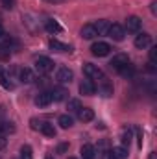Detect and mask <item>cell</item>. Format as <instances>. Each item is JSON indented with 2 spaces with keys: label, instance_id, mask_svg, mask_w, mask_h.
Here are the masks:
<instances>
[{
  "label": "cell",
  "instance_id": "6da1fadb",
  "mask_svg": "<svg viewBox=\"0 0 157 159\" xmlns=\"http://www.w3.org/2000/svg\"><path fill=\"white\" fill-rule=\"evenodd\" d=\"M35 70H37L39 74H48V72H52V70H54V61H52L50 57H46V56H39V57L35 59Z\"/></svg>",
  "mask_w": 157,
  "mask_h": 159
},
{
  "label": "cell",
  "instance_id": "7a4b0ae2",
  "mask_svg": "<svg viewBox=\"0 0 157 159\" xmlns=\"http://www.w3.org/2000/svg\"><path fill=\"white\" fill-rule=\"evenodd\" d=\"M83 74L87 76V80H102L105 74L102 72V69L98 67V65H92V63H85L83 65Z\"/></svg>",
  "mask_w": 157,
  "mask_h": 159
},
{
  "label": "cell",
  "instance_id": "3957f363",
  "mask_svg": "<svg viewBox=\"0 0 157 159\" xmlns=\"http://www.w3.org/2000/svg\"><path fill=\"white\" fill-rule=\"evenodd\" d=\"M91 52H92V56H96V57H105V56H109V52H111V46H109V43L98 41V43H92V46H91Z\"/></svg>",
  "mask_w": 157,
  "mask_h": 159
},
{
  "label": "cell",
  "instance_id": "277c9868",
  "mask_svg": "<svg viewBox=\"0 0 157 159\" xmlns=\"http://www.w3.org/2000/svg\"><path fill=\"white\" fill-rule=\"evenodd\" d=\"M141 26H142V20H141L137 15H129V17L126 19L124 30H126V32H129V34H139Z\"/></svg>",
  "mask_w": 157,
  "mask_h": 159
},
{
  "label": "cell",
  "instance_id": "5b68a950",
  "mask_svg": "<svg viewBox=\"0 0 157 159\" xmlns=\"http://www.w3.org/2000/svg\"><path fill=\"white\" fill-rule=\"evenodd\" d=\"M107 35L113 41H122L124 35H126V30H124V26H120V24H111L109 30H107Z\"/></svg>",
  "mask_w": 157,
  "mask_h": 159
},
{
  "label": "cell",
  "instance_id": "8992f818",
  "mask_svg": "<svg viewBox=\"0 0 157 159\" xmlns=\"http://www.w3.org/2000/svg\"><path fill=\"white\" fill-rule=\"evenodd\" d=\"M126 63H129V57L126 56V54H117V56H113V59H111V63H109V67L113 69V70H120Z\"/></svg>",
  "mask_w": 157,
  "mask_h": 159
},
{
  "label": "cell",
  "instance_id": "52a82bcc",
  "mask_svg": "<svg viewBox=\"0 0 157 159\" xmlns=\"http://www.w3.org/2000/svg\"><path fill=\"white\" fill-rule=\"evenodd\" d=\"M98 91L102 93V96H113V83L104 76L102 80H98Z\"/></svg>",
  "mask_w": 157,
  "mask_h": 159
},
{
  "label": "cell",
  "instance_id": "ba28073f",
  "mask_svg": "<svg viewBox=\"0 0 157 159\" xmlns=\"http://www.w3.org/2000/svg\"><path fill=\"white\" fill-rule=\"evenodd\" d=\"M72 78H74V72H72L69 67H61V69L57 70V76H56V80H57L59 83H70Z\"/></svg>",
  "mask_w": 157,
  "mask_h": 159
},
{
  "label": "cell",
  "instance_id": "9c48e42d",
  "mask_svg": "<svg viewBox=\"0 0 157 159\" xmlns=\"http://www.w3.org/2000/svg\"><path fill=\"white\" fill-rule=\"evenodd\" d=\"M54 100H52V94L48 93V91H43L39 93L37 96H35V106L37 107H46V106H50Z\"/></svg>",
  "mask_w": 157,
  "mask_h": 159
},
{
  "label": "cell",
  "instance_id": "30bf717a",
  "mask_svg": "<svg viewBox=\"0 0 157 159\" xmlns=\"http://www.w3.org/2000/svg\"><path fill=\"white\" fill-rule=\"evenodd\" d=\"M94 91H96V85H94L91 80H83V81L79 83V93H81L83 96H91V94H94Z\"/></svg>",
  "mask_w": 157,
  "mask_h": 159
},
{
  "label": "cell",
  "instance_id": "8fae6325",
  "mask_svg": "<svg viewBox=\"0 0 157 159\" xmlns=\"http://www.w3.org/2000/svg\"><path fill=\"white\" fill-rule=\"evenodd\" d=\"M19 80H20L22 83H32V81H35V72H34L32 69L24 67V69L19 70Z\"/></svg>",
  "mask_w": 157,
  "mask_h": 159
},
{
  "label": "cell",
  "instance_id": "7c38bea8",
  "mask_svg": "<svg viewBox=\"0 0 157 159\" xmlns=\"http://www.w3.org/2000/svg\"><path fill=\"white\" fill-rule=\"evenodd\" d=\"M152 44V35L150 34H139L135 37V46L137 48H148Z\"/></svg>",
  "mask_w": 157,
  "mask_h": 159
},
{
  "label": "cell",
  "instance_id": "4fadbf2b",
  "mask_svg": "<svg viewBox=\"0 0 157 159\" xmlns=\"http://www.w3.org/2000/svg\"><path fill=\"white\" fill-rule=\"evenodd\" d=\"M92 26H94V30H96V34H98V35H107V30H109L111 22H109V20H105V19H100V20H96Z\"/></svg>",
  "mask_w": 157,
  "mask_h": 159
},
{
  "label": "cell",
  "instance_id": "5bb4252c",
  "mask_svg": "<svg viewBox=\"0 0 157 159\" xmlns=\"http://www.w3.org/2000/svg\"><path fill=\"white\" fill-rule=\"evenodd\" d=\"M109 152H111L113 159H128V156H129L126 146H113V148H109Z\"/></svg>",
  "mask_w": 157,
  "mask_h": 159
},
{
  "label": "cell",
  "instance_id": "9a60e30c",
  "mask_svg": "<svg viewBox=\"0 0 157 159\" xmlns=\"http://www.w3.org/2000/svg\"><path fill=\"white\" fill-rule=\"evenodd\" d=\"M79 34H81V37H83V39H87V41L94 39V37H96V35H98V34H96V30H94V26H92V24H85V26H83V28H81V32H79Z\"/></svg>",
  "mask_w": 157,
  "mask_h": 159
},
{
  "label": "cell",
  "instance_id": "2e32d148",
  "mask_svg": "<svg viewBox=\"0 0 157 159\" xmlns=\"http://www.w3.org/2000/svg\"><path fill=\"white\" fill-rule=\"evenodd\" d=\"M78 119L81 122H91V120L94 119V111L91 109V107H81L78 111Z\"/></svg>",
  "mask_w": 157,
  "mask_h": 159
},
{
  "label": "cell",
  "instance_id": "e0dca14e",
  "mask_svg": "<svg viewBox=\"0 0 157 159\" xmlns=\"http://www.w3.org/2000/svg\"><path fill=\"white\" fill-rule=\"evenodd\" d=\"M44 28H46V32H50V34H59L63 28H61V24L57 22V20H54V19H48V20H44Z\"/></svg>",
  "mask_w": 157,
  "mask_h": 159
},
{
  "label": "cell",
  "instance_id": "ac0fdd59",
  "mask_svg": "<svg viewBox=\"0 0 157 159\" xmlns=\"http://www.w3.org/2000/svg\"><path fill=\"white\" fill-rule=\"evenodd\" d=\"M79 154H81V159H94L96 150H94V146H92V144H83V146H81V150H79Z\"/></svg>",
  "mask_w": 157,
  "mask_h": 159
},
{
  "label": "cell",
  "instance_id": "d6986e66",
  "mask_svg": "<svg viewBox=\"0 0 157 159\" xmlns=\"http://www.w3.org/2000/svg\"><path fill=\"white\" fill-rule=\"evenodd\" d=\"M39 131L43 135H46V137H56V128H54V124H50V122H41Z\"/></svg>",
  "mask_w": 157,
  "mask_h": 159
},
{
  "label": "cell",
  "instance_id": "ffe728a7",
  "mask_svg": "<svg viewBox=\"0 0 157 159\" xmlns=\"http://www.w3.org/2000/svg\"><path fill=\"white\" fill-rule=\"evenodd\" d=\"M50 48L56 52H70V46L65 43H59L57 39H50Z\"/></svg>",
  "mask_w": 157,
  "mask_h": 159
},
{
  "label": "cell",
  "instance_id": "44dd1931",
  "mask_svg": "<svg viewBox=\"0 0 157 159\" xmlns=\"http://www.w3.org/2000/svg\"><path fill=\"white\" fill-rule=\"evenodd\" d=\"M118 74H120L122 78H133V76H135V67H133L131 63H126V65L118 70Z\"/></svg>",
  "mask_w": 157,
  "mask_h": 159
},
{
  "label": "cell",
  "instance_id": "7402d4cb",
  "mask_svg": "<svg viewBox=\"0 0 157 159\" xmlns=\"http://www.w3.org/2000/svg\"><path fill=\"white\" fill-rule=\"evenodd\" d=\"M131 137H133V133H131V129L129 128H124L122 129V135H120V141H122V146H129V143H131Z\"/></svg>",
  "mask_w": 157,
  "mask_h": 159
},
{
  "label": "cell",
  "instance_id": "603a6c76",
  "mask_svg": "<svg viewBox=\"0 0 157 159\" xmlns=\"http://www.w3.org/2000/svg\"><path fill=\"white\" fill-rule=\"evenodd\" d=\"M57 124H59L63 129H69V128H72V117H70V115H61V117L57 119Z\"/></svg>",
  "mask_w": 157,
  "mask_h": 159
},
{
  "label": "cell",
  "instance_id": "cb8c5ba5",
  "mask_svg": "<svg viewBox=\"0 0 157 159\" xmlns=\"http://www.w3.org/2000/svg\"><path fill=\"white\" fill-rule=\"evenodd\" d=\"M50 94H52V100L59 102V100H65V96H67V91H65L63 87H57V89H54Z\"/></svg>",
  "mask_w": 157,
  "mask_h": 159
},
{
  "label": "cell",
  "instance_id": "d4e9b609",
  "mask_svg": "<svg viewBox=\"0 0 157 159\" xmlns=\"http://www.w3.org/2000/svg\"><path fill=\"white\" fill-rule=\"evenodd\" d=\"M67 109H69V111H72V113H78L79 109H81V102H79L78 98H72V100H69V104H67Z\"/></svg>",
  "mask_w": 157,
  "mask_h": 159
},
{
  "label": "cell",
  "instance_id": "484cf974",
  "mask_svg": "<svg viewBox=\"0 0 157 159\" xmlns=\"http://www.w3.org/2000/svg\"><path fill=\"white\" fill-rule=\"evenodd\" d=\"M13 43H15V41L11 39V37H9L7 34H4V35H0V48H7V50H9V46H11Z\"/></svg>",
  "mask_w": 157,
  "mask_h": 159
},
{
  "label": "cell",
  "instance_id": "4316f807",
  "mask_svg": "<svg viewBox=\"0 0 157 159\" xmlns=\"http://www.w3.org/2000/svg\"><path fill=\"white\" fill-rule=\"evenodd\" d=\"M20 159H34V152H32V148L28 144L20 148Z\"/></svg>",
  "mask_w": 157,
  "mask_h": 159
},
{
  "label": "cell",
  "instance_id": "83f0119b",
  "mask_svg": "<svg viewBox=\"0 0 157 159\" xmlns=\"http://www.w3.org/2000/svg\"><path fill=\"white\" fill-rule=\"evenodd\" d=\"M0 4H2L6 9H13L15 4H17V0H0Z\"/></svg>",
  "mask_w": 157,
  "mask_h": 159
},
{
  "label": "cell",
  "instance_id": "f1b7e54d",
  "mask_svg": "<svg viewBox=\"0 0 157 159\" xmlns=\"http://www.w3.org/2000/svg\"><path fill=\"white\" fill-rule=\"evenodd\" d=\"M155 61H157V48L152 46L150 48V63H155Z\"/></svg>",
  "mask_w": 157,
  "mask_h": 159
},
{
  "label": "cell",
  "instance_id": "f546056e",
  "mask_svg": "<svg viewBox=\"0 0 157 159\" xmlns=\"http://www.w3.org/2000/svg\"><path fill=\"white\" fill-rule=\"evenodd\" d=\"M67 148H69V144H59V146H57V154H63Z\"/></svg>",
  "mask_w": 157,
  "mask_h": 159
},
{
  "label": "cell",
  "instance_id": "4dcf8cb0",
  "mask_svg": "<svg viewBox=\"0 0 157 159\" xmlns=\"http://www.w3.org/2000/svg\"><path fill=\"white\" fill-rule=\"evenodd\" d=\"M32 128H34V129H39V128H41V122H37V120L34 119V120H32Z\"/></svg>",
  "mask_w": 157,
  "mask_h": 159
},
{
  "label": "cell",
  "instance_id": "1f68e13d",
  "mask_svg": "<svg viewBox=\"0 0 157 159\" xmlns=\"http://www.w3.org/2000/svg\"><path fill=\"white\" fill-rule=\"evenodd\" d=\"M6 148V139H4V135H0V150H4Z\"/></svg>",
  "mask_w": 157,
  "mask_h": 159
},
{
  "label": "cell",
  "instance_id": "d6a6232c",
  "mask_svg": "<svg viewBox=\"0 0 157 159\" xmlns=\"http://www.w3.org/2000/svg\"><path fill=\"white\" fill-rule=\"evenodd\" d=\"M150 6H152V7H150V9H152V13H154V15H155V13H157V4H155V2H152V4H150Z\"/></svg>",
  "mask_w": 157,
  "mask_h": 159
},
{
  "label": "cell",
  "instance_id": "836d02e7",
  "mask_svg": "<svg viewBox=\"0 0 157 159\" xmlns=\"http://www.w3.org/2000/svg\"><path fill=\"white\" fill-rule=\"evenodd\" d=\"M44 2H48V4H59V2H65V0H44Z\"/></svg>",
  "mask_w": 157,
  "mask_h": 159
},
{
  "label": "cell",
  "instance_id": "e575fe53",
  "mask_svg": "<svg viewBox=\"0 0 157 159\" xmlns=\"http://www.w3.org/2000/svg\"><path fill=\"white\" fill-rule=\"evenodd\" d=\"M148 159H157V154H155V152H152V154H150V157H148Z\"/></svg>",
  "mask_w": 157,
  "mask_h": 159
},
{
  "label": "cell",
  "instance_id": "d590c367",
  "mask_svg": "<svg viewBox=\"0 0 157 159\" xmlns=\"http://www.w3.org/2000/svg\"><path fill=\"white\" fill-rule=\"evenodd\" d=\"M4 34H6V32H4V28L0 26V35H4Z\"/></svg>",
  "mask_w": 157,
  "mask_h": 159
},
{
  "label": "cell",
  "instance_id": "8d00e7d4",
  "mask_svg": "<svg viewBox=\"0 0 157 159\" xmlns=\"http://www.w3.org/2000/svg\"><path fill=\"white\" fill-rule=\"evenodd\" d=\"M0 135H4V129H2V124H0Z\"/></svg>",
  "mask_w": 157,
  "mask_h": 159
},
{
  "label": "cell",
  "instance_id": "74e56055",
  "mask_svg": "<svg viewBox=\"0 0 157 159\" xmlns=\"http://www.w3.org/2000/svg\"><path fill=\"white\" fill-rule=\"evenodd\" d=\"M2 76H4V74H2V70H0V78H2Z\"/></svg>",
  "mask_w": 157,
  "mask_h": 159
},
{
  "label": "cell",
  "instance_id": "f35d334b",
  "mask_svg": "<svg viewBox=\"0 0 157 159\" xmlns=\"http://www.w3.org/2000/svg\"><path fill=\"white\" fill-rule=\"evenodd\" d=\"M69 159H76V157H69Z\"/></svg>",
  "mask_w": 157,
  "mask_h": 159
},
{
  "label": "cell",
  "instance_id": "ab89813d",
  "mask_svg": "<svg viewBox=\"0 0 157 159\" xmlns=\"http://www.w3.org/2000/svg\"><path fill=\"white\" fill-rule=\"evenodd\" d=\"M46 159H52V157H46Z\"/></svg>",
  "mask_w": 157,
  "mask_h": 159
}]
</instances>
